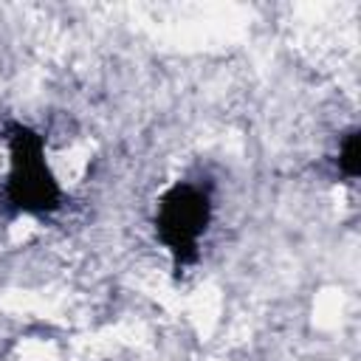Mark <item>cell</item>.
I'll list each match as a JSON object with an SVG mask.
<instances>
[{"label":"cell","mask_w":361,"mask_h":361,"mask_svg":"<svg viewBox=\"0 0 361 361\" xmlns=\"http://www.w3.org/2000/svg\"><path fill=\"white\" fill-rule=\"evenodd\" d=\"M338 169L347 175V178H355L358 175V133H350L341 144V152H338Z\"/></svg>","instance_id":"cell-3"},{"label":"cell","mask_w":361,"mask_h":361,"mask_svg":"<svg viewBox=\"0 0 361 361\" xmlns=\"http://www.w3.org/2000/svg\"><path fill=\"white\" fill-rule=\"evenodd\" d=\"M8 200L23 212H48L59 203V186L45 166L42 144L23 127H17L11 135Z\"/></svg>","instance_id":"cell-2"},{"label":"cell","mask_w":361,"mask_h":361,"mask_svg":"<svg viewBox=\"0 0 361 361\" xmlns=\"http://www.w3.org/2000/svg\"><path fill=\"white\" fill-rule=\"evenodd\" d=\"M212 200L203 186L175 183L158 206L155 228L161 243L175 254L178 262H192L197 257V243L209 226Z\"/></svg>","instance_id":"cell-1"}]
</instances>
